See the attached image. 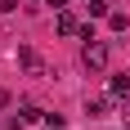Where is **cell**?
Returning <instances> with one entry per match:
<instances>
[{"label": "cell", "instance_id": "cell-1", "mask_svg": "<svg viewBox=\"0 0 130 130\" xmlns=\"http://www.w3.org/2000/svg\"><path fill=\"white\" fill-rule=\"evenodd\" d=\"M81 63L90 67V72H103V67H108V45L99 36H90L85 45H81Z\"/></svg>", "mask_w": 130, "mask_h": 130}, {"label": "cell", "instance_id": "cell-2", "mask_svg": "<svg viewBox=\"0 0 130 130\" xmlns=\"http://www.w3.org/2000/svg\"><path fill=\"white\" fill-rule=\"evenodd\" d=\"M18 63L27 67V76H40V72H45V63H40V54H36V50H27V45L18 50Z\"/></svg>", "mask_w": 130, "mask_h": 130}, {"label": "cell", "instance_id": "cell-3", "mask_svg": "<svg viewBox=\"0 0 130 130\" xmlns=\"http://www.w3.org/2000/svg\"><path fill=\"white\" fill-rule=\"evenodd\" d=\"M108 99H112V103L130 99V76H112V81H108Z\"/></svg>", "mask_w": 130, "mask_h": 130}, {"label": "cell", "instance_id": "cell-4", "mask_svg": "<svg viewBox=\"0 0 130 130\" xmlns=\"http://www.w3.org/2000/svg\"><path fill=\"white\" fill-rule=\"evenodd\" d=\"M54 27H58V36H81V23H76V18H72V13H58V18H54Z\"/></svg>", "mask_w": 130, "mask_h": 130}, {"label": "cell", "instance_id": "cell-5", "mask_svg": "<svg viewBox=\"0 0 130 130\" xmlns=\"http://www.w3.org/2000/svg\"><path fill=\"white\" fill-rule=\"evenodd\" d=\"M85 112H90V117H103V112H108V99H85Z\"/></svg>", "mask_w": 130, "mask_h": 130}, {"label": "cell", "instance_id": "cell-6", "mask_svg": "<svg viewBox=\"0 0 130 130\" xmlns=\"http://www.w3.org/2000/svg\"><path fill=\"white\" fill-rule=\"evenodd\" d=\"M23 121H45V112H40L36 103H23Z\"/></svg>", "mask_w": 130, "mask_h": 130}, {"label": "cell", "instance_id": "cell-7", "mask_svg": "<svg viewBox=\"0 0 130 130\" xmlns=\"http://www.w3.org/2000/svg\"><path fill=\"white\" fill-rule=\"evenodd\" d=\"M90 18H108V0H90Z\"/></svg>", "mask_w": 130, "mask_h": 130}, {"label": "cell", "instance_id": "cell-8", "mask_svg": "<svg viewBox=\"0 0 130 130\" xmlns=\"http://www.w3.org/2000/svg\"><path fill=\"white\" fill-rule=\"evenodd\" d=\"M108 27L112 31H126V13H108Z\"/></svg>", "mask_w": 130, "mask_h": 130}, {"label": "cell", "instance_id": "cell-9", "mask_svg": "<svg viewBox=\"0 0 130 130\" xmlns=\"http://www.w3.org/2000/svg\"><path fill=\"white\" fill-rule=\"evenodd\" d=\"M0 9H5V13H13V9H18V0H0Z\"/></svg>", "mask_w": 130, "mask_h": 130}, {"label": "cell", "instance_id": "cell-10", "mask_svg": "<svg viewBox=\"0 0 130 130\" xmlns=\"http://www.w3.org/2000/svg\"><path fill=\"white\" fill-rule=\"evenodd\" d=\"M50 5H54V9H63V5H67V0H50Z\"/></svg>", "mask_w": 130, "mask_h": 130}, {"label": "cell", "instance_id": "cell-11", "mask_svg": "<svg viewBox=\"0 0 130 130\" xmlns=\"http://www.w3.org/2000/svg\"><path fill=\"white\" fill-rule=\"evenodd\" d=\"M58 130H63V126H58Z\"/></svg>", "mask_w": 130, "mask_h": 130}]
</instances>
